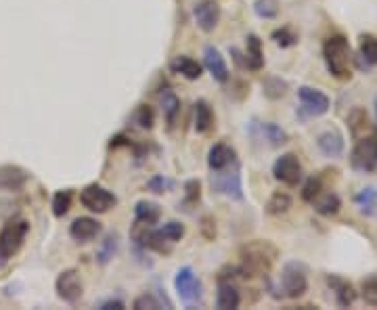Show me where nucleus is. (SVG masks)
<instances>
[{
  "label": "nucleus",
  "mask_w": 377,
  "mask_h": 310,
  "mask_svg": "<svg viewBox=\"0 0 377 310\" xmlns=\"http://www.w3.org/2000/svg\"><path fill=\"white\" fill-rule=\"evenodd\" d=\"M135 216H137V222H141V224H147V226H153V224H157L159 222V218H161V210H159V206L157 204H153V202H139L137 204V208H135Z\"/></svg>",
  "instance_id": "nucleus-24"
},
{
  "label": "nucleus",
  "mask_w": 377,
  "mask_h": 310,
  "mask_svg": "<svg viewBox=\"0 0 377 310\" xmlns=\"http://www.w3.org/2000/svg\"><path fill=\"white\" fill-rule=\"evenodd\" d=\"M317 147L321 149L323 155H327V158H340L344 153V136L338 130H327V132L319 134Z\"/></svg>",
  "instance_id": "nucleus-15"
},
{
  "label": "nucleus",
  "mask_w": 377,
  "mask_h": 310,
  "mask_svg": "<svg viewBox=\"0 0 377 310\" xmlns=\"http://www.w3.org/2000/svg\"><path fill=\"white\" fill-rule=\"evenodd\" d=\"M170 69H172L174 73L187 78V80H199V78H201V71H203V67H201L195 59L185 57V55L174 57L172 63H170Z\"/></svg>",
  "instance_id": "nucleus-18"
},
{
  "label": "nucleus",
  "mask_w": 377,
  "mask_h": 310,
  "mask_svg": "<svg viewBox=\"0 0 377 310\" xmlns=\"http://www.w3.org/2000/svg\"><path fill=\"white\" fill-rule=\"evenodd\" d=\"M264 65V53H262V45L260 38L249 34L247 36V51H245V67L251 71H258Z\"/></svg>",
  "instance_id": "nucleus-19"
},
{
  "label": "nucleus",
  "mask_w": 377,
  "mask_h": 310,
  "mask_svg": "<svg viewBox=\"0 0 377 310\" xmlns=\"http://www.w3.org/2000/svg\"><path fill=\"white\" fill-rule=\"evenodd\" d=\"M174 285H176V291H179V298L187 304H195L199 302L201 298V281L197 279V275L193 273V268L185 266L176 273V279H174Z\"/></svg>",
  "instance_id": "nucleus-8"
},
{
  "label": "nucleus",
  "mask_w": 377,
  "mask_h": 310,
  "mask_svg": "<svg viewBox=\"0 0 377 310\" xmlns=\"http://www.w3.org/2000/svg\"><path fill=\"white\" fill-rule=\"evenodd\" d=\"M159 232H161L163 239H165L168 243H176V241H181V239L185 237V224H183V222H176V220L165 222V224L159 228Z\"/></svg>",
  "instance_id": "nucleus-31"
},
{
  "label": "nucleus",
  "mask_w": 377,
  "mask_h": 310,
  "mask_svg": "<svg viewBox=\"0 0 377 310\" xmlns=\"http://www.w3.org/2000/svg\"><path fill=\"white\" fill-rule=\"evenodd\" d=\"M197 27L203 32H214L220 21V7L216 0H201L193 9Z\"/></svg>",
  "instance_id": "nucleus-10"
},
{
  "label": "nucleus",
  "mask_w": 377,
  "mask_h": 310,
  "mask_svg": "<svg viewBox=\"0 0 377 310\" xmlns=\"http://www.w3.org/2000/svg\"><path fill=\"white\" fill-rule=\"evenodd\" d=\"M80 204L87 208L89 212H95V214H105L109 212L115 204H117V198L113 195L111 191L99 187V184H89L80 193Z\"/></svg>",
  "instance_id": "nucleus-6"
},
{
  "label": "nucleus",
  "mask_w": 377,
  "mask_h": 310,
  "mask_svg": "<svg viewBox=\"0 0 377 310\" xmlns=\"http://www.w3.org/2000/svg\"><path fill=\"white\" fill-rule=\"evenodd\" d=\"M358 51L367 65H377V38L371 34H363L358 38Z\"/></svg>",
  "instance_id": "nucleus-28"
},
{
  "label": "nucleus",
  "mask_w": 377,
  "mask_h": 310,
  "mask_svg": "<svg viewBox=\"0 0 377 310\" xmlns=\"http://www.w3.org/2000/svg\"><path fill=\"white\" fill-rule=\"evenodd\" d=\"M323 57L327 69L338 80H350L352 78V51L344 36H329L323 45Z\"/></svg>",
  "instance_id": "nucleus-2"
},
{
  "label": "nucleus",
  "mask_w": 377,
  "mask_h": 310,
  "mask_svg": "<svg viewBox=\"0 0 377 310\" xmlns=\"http://www.w3.org/2000/svg\"><path fill=\"white\" fill-rule=\"evenodd\" d=\"M115 237H107V241H105V250L101 252V262H107L111 256H113V252H115Z\"/></svg>",
  "instance_id": "nucleus-41"
},
{
  "label": "nucleus",
  "mask_w": 377,
  "mask_h": 310,
  "mask_svg": "<svg viewBox=\"0 0 377 310\" xmlns=\"http://www.w3.org/2000/svg\"><path fill=\"white\" fill-rule=\"evenodd\" d=\"M350 164L358 172H373L377 168V136H361L350 153Z\"/></svg>",
  "instance_id": "nucleus-5"
},
{
  "label": "nucleus",
  "mask_w": 377,
  "mask_h": 310,
  "mask_svg": "<svg viewBox=\"0 0 377 310\" xmlns=\"http://www.w3.org/2000/svg\"><path fill=\"white\" fill-rule=\"evenodd\" d=\"M277 248L271 241H249L241 246L239 258H241V275L243 277H260L271 273V268L277 258Z\"/></svg>",
  "instance_id": "nucleus-1"
},
{
  "label": "nucleus",
  "mask_w": 377,
  "mask_h": 310,
  "mask_svg": "<svg viewBox=\"0 0 377 310\" xmlns=\"http://www.w3.org/2000/svg\"><path fill=\"white\" fill-rule=\"evenodd\" d=\"M214 126V113L212 107H209L205 101H197L195 103V130L199 134L209 132V128Z\"/></svg>",
  "instance_id": "nucleus-23"
},
{
  "label": "nucleus",
  "mask_w": 377,
  "mask_h": 310,
  "mask_svg": "<svg viewBox=\"0 0 377 310\" xmlns=\"http://www.w3.org/2000/svg\"><path fill=\"white\" fill-rule=\"evenodd\" d=\"M233 162H235V151H233L229 145L218 143V145H214L212 149H209V155H207V166L212 168L214 172H216V170H225V168H229Z\"/></svg>",
  "instance_id": "nucleus-16"
},
{
  "label": "nucleus",
  "mask_w": 377,
  "mask_h": 310,
  "mask_svg": "<svg viewBox=\"0 0 377 310\" xmlns=\"http://www.w3.org/2000/svg\"><path fill=\"white\" fill-rule=\"evenodd\" d=\"M137 310H143V308H151V310H157V308H161V304L151 296V294H143V296H139L137 300H135V304H133Z\"/></svg>",
  "instance_id": "nucleus-39"
},
{
  "label": "nucleus",
  "mask_w": 377,
  "mask_h": 310,
  "mask_svg": "<svg viewBox=\"0 0 377 310\" xmlns=\"http://www.w3.org/2000/svg\"><path fill=\"white\" fill-rule=\"evenodd\" d=\"M135 120L141 128H153V122H155V115H153V109L149 105H141L137 109V115H135Z\"/></svg>",
  "instance_id": "nucleus-36"
},
{
  "label": "nucleus",
  "mask_w": 377,
  "mask_h": 310,
  "mask_svg": "<svg viewBox=\"0 0 377 310\" xmlns=\"http://www.w3.org/2000/svg\"><path fill=\"white\" fill-rule=\"evenodd\" d=\"M55 287H57V296L63 302H67V304H76L82 298V291H84L80 273H78V270H73V268L63 270V273L57 277Z\"/></svg>",
  "instance_id": "nucleus-9"
},
{
  "label": "nucleus",
  "mask_w": 377,
  "mask_h": 310,
  "mask_svg": "<svg viewBox=\"0 0 377 310\" xmlns=\"http://www.w3.org/2000/svg\"><path fill=\"white\" fill-rule=\"evenodd\" d=\"M298 97H300L304 111H308L310 115H323L329 111V97L317 88L302 86V88H298Z\"/></svg>",
  "instance_id": "nucleus-12"
},
{
  "label": "nucleus",
  "mask_w": 377,
  "mask_h": 310,
  "mask_svg": "<svg viewBox=\"0 0 377 310\" xmlns=\"http://www.w3.org/2000/svg\"><path fill=\"white\" fill-rule=\"evenodd\" d=\"M348 126H350V132L354 139H361L365 136V130H369V115L365 109L361 107H354L348 115Z\"/></svg>",
  "instance_id": "nucleus-27"
},
{
  "label": "nucleus",
  "mask_w": 377,
  "mask_h": 310,
  "mask_svg": "<svg viewBox=\"0 0 377 310\" xmlns=\"http://www.w3.org/2000/svg\"><path fill=\"white\" fill-rule=\"evenodd\" d=\"M273 174L279 182L287 187H298L302 180V164L293 153H285L273 164Z\"/></svg>",
  "instance_id": "nucleus-7"
},
{
  "label": "nucleus",
  "mask_w": 377,
  "mask_h": 310,
  "mask_svg": "<svg viewBox=\"0 0 377 310\" xmlns=\"http://www.w3.org/2000/svg\"><path fill=\"white\" fill-rule=\"evenodd\" d=\"M354 204L358 206V210L365 216H373L375 208H377V191H375V187H367V189L358 191L354 195Z\"/></svg>",
  "instance_id": "nucleus-26"
},
{
  "label": "nucleus",
  "mask_w": 377,
  "mask_h": 310,
  "mask_svg": "<svg viewBox=\"0 0 377 310\" xmlns=\"http://www.w3.org/2000/svg\"><path fill=\"white\" fill-rule=\"evenodd\" d=\"M212 187L222 193L227 198H233V200H241L243 193H241V174H239V168L229 174V172H222V170H216V174L212 176Z\"/></svg>",
  "instance_id": "nucleus-11"
},
{
  "label": "nucleus",
  "mask_w": 377,
  "mask_h": 310,
  "mask_svg": "<svg viewBox=\"0 0 377 310\" xmlns=\"http://www.w3.org/2000/svg\"><path fill=\"white\" fill-rule=\"evenodd\" d=\"M27 230L30 224L23 218H11L0 230V258H13L21 250Z\"/></svg>",
  "instance_id": "nucleus-3"
},
{
  "label": "nucleus",
  "mask_w": 377,
  "mask_h": 310,
  "mask_svg": "<svg viewBox=\"0 0 377 310\" xmlns=\"http://www.w3.org/2000/svg\"><path fill=\"white\" fill-rule=\"evenodd\" d=\"M27 180V174L17 166H0V189H21Z\"/></svg>",
  "instance_id": "nucleus-20"
},
{
  "label": "nucleus",
  "mask_w": 377,
  "mask_h": 310,
  "mask_svg": "<svg viewBox=\"0 0 377 310\" xmlns=\"http://www.w3.org/2000/svg\"><path fill=\"white\" fill-rule=\"evenodd\" d=\"M71 208V191H57L55 193V198H53V214L57 218L65 216Z\"/></svg>",
  "instance_id": "nucleus-32"
},
{
  "label": "nucleus",
  "mask_w": 377,
  "mask_h": 310,
  "mask_svg": "<svg viewBox=\"0 0 377 310\" xmlns=\"http://www.w3.org/2000/svg\"><path fill=\"white\" fill-rule=\"evenodd\" d=\"M273 40H275L279 47L287 49V47L298 45V36L293 34L291 29H287V27H281V29H275V32H273Z\"/></svg>",
  "instance_id": "nucleus-34"
},
{
  "label": "nucleus",
  "mask_w": 377,
  "mask_h": 310,
  "mask_svg": "<svg viewBox=\"0 0 377 310\" xmlns=\"http://www.w3.org/2000/svg\"><path fill=\"white\" fill-rule=\"evenodd\" d=\"M203 63H205V69L214 75V80H218V82L229 80V67H227V61H225V57L220 55L218 49L205 47L203 49Z\"/></svg>",
  "instance_id": "nucleus-14"
},
{
  "label": "nucleus",
  "mask_w": 377,
  "mask_h": 310,
  "mask_svg": "<svg viewBox=\"0 0 377 310\" xmlns=\"http://www.w3.org/2000/svg\"><path fill=\"white\" fill-rule=\"evenodd\" d=\"M101 232V222L95 220V218H89V216H82V218H76L69 226V235L78 241V243H89L93 241L97 235Z\"/></svg>",
  "instance_id": "nucleus-13"
},
{
  "label": "nucleus",
  "mask_w": 377,
  "mask_h": 310,
  "mask_svg": "<svg viewBox=\"0 0 377 310\" xmlns=\"http://www.w3.org/2000/svg\"><path fill=\"white\" fill-rule=\"evenodd\" d=\"M321 191H323L321 178H319V176H310V178L306 180V184L302 187V200H304V202H312Z\"/></svg>",
  "instance_id": "nucleus-35"
},
{
  "label": "nucleus",
  "mask_w": 377,
  "mask_h": 310,
  "mask_svg": "<svg viewBox=\"0 0 377 310\" xmlns=\"http://www.w3.org/2000/svg\"><path fill=\"white\" fill-rule=\"evenodd\" d=\"M101 310H124V304L119 300H107L101 304Z\"/></svg>",
  "instance_id": "nucleus-43"
},
{
  "label": "nucleus",
  "mask_w": 377,
  "mask_h": 310,
  "mask_svg": "<svg viewBox=\"0 0 377 310\" xmlns=\"http://www.w3.org/2000/svg\"><path fill=\"white\" fill-rule=\"evenodd\" d=\"M327 283H329V287L335 291V300H338V304L340 306H352L354 304V300H356V289L352 287V283H348V281H344V279H340V277H335V275H329L327 277Z\"/></svg>",
  "instance_id": "nucleus-17"
},
{
  "label": "nucleus",
  "mask_w": 377,
  "mask_h": 310,
  "mask_svg": "<svg viewBox=\"0 0 377 310\" xmlns=\"http://www.w3.org/2000/svg\"><path fill=\"white\" fill-rule=\"evenodd\" d=\"M260 130H262V136L266 139V141H271V147H279V145H285L287 143V134H285V130H281L277 124H273V122H264L262 126H260Z\"/></svg>",
  "instance_id": "nucleus-30"
},
{
  "label": "nucleus",
  "mask_w": 377,
  "mask_h": 310,
  "mask_svg": "<svg viewBox=\"0 0 377 310\" xmlns=\"http://www.w3.org/2000/svg\"><path fill=\"white\" fill-rule=\"evenodd\" d=\"M170 187H172V182L168 178H163V176H155L147 182V189L153 191V193H165Z\"/></svg>",
  "instance_id": "nucleus-40"
},
{
  "label": "nucleus",
  "mask_w": 377,
  "mask_h": 310,
  "mask_svg": "<svg viewBox=\"0 0 377 310\" xmlns=\"http://www.w3.org/2000/svg\"><path fill=\"white\" fill-rule=\"evenodd\" d=\"M281 291L285 298H302L308 291V277L306 268L298 262H289L283 266L281 273Z\"/></svg>",
  "instance_id": "nucleus-4"
},
{
  "label": "nucleus",
  "mask_w": 377,
  "mask_h": 310,
  "mask_svg": "<svg viewBox=\"0 0 377 310\" xmlns=\"http://www.w3.org/2000/svg\"><path fill=\"white\" fill-rule=\"evenodd\" d=\"M375 111H377V99H375Z\"/></svg>",
  "instance_id": "nucleus-44"
},
{
  "label": "nucleus",
  "mask_w": 377,
  "mask_h": 310,
  "mask_svg": "<svg viewBox=\"0 0 377 310\" xmlns=\"http://www.w3.org/2000/svg\"><path fill=\"white\" fill-rule=\"evenodd\" d=\"M289 208H291V198L283 191H275L271 200L266 202V212L273 216H281V214L289 212Z\"/></svg>",
  "instance_id": "nucleus-29"
},
{
  "label": "nucleus",
  "mask_w": 377,
  "mask_h": 310,
  "mask_svg": "<svg viewBox=\"0 0 377 310\" xmlns=\"http://www.w3.org/2000/svg\"><path fill=\"white\" fill-rule=\"evenodd\" d=\"M312 206H315V210L321 214V216H335L340 212V208H342V200L335 195V193H325V195H319L310 202Z\"/></svg>",
  "instance_id": "nucleus-22"
},
{
  "label": "nucleus",
  "mask_w": 377,
  "mask_h": 310,
  "mask_svg": "<svg viewBox=\"0 0 377 310\" xmlns=\"http://www.w3.org/2000/svg\"><path fill=\"white\" fill-rule=\"evenodd\" d=\"M187 198H189V202L199 200V182H197V180L187 182Z\"/></svg>",
  "instance_id": "nucleus-42"
},
{
  "label": "nucleus",
  "mask_w": 377,
  "mask_h": 310,
  "mask_svg": "<svg viewBox=\"0 0 377 310\" xmlns=\"http://www.w3.org/2000/svg\"><path fill=\"white\" fill-rule=\"evenodd\" d=\"M361 296L369 306H377V279H367L361 287Z\"/></svg>",
  "instance_id": "nucleus-38"
},
{
  "label": "nucleus",
  "mask_w": 377,
  "mask_h": 310,
  "mask_svg": "<svg viewBox=\"0 0 377 310\" xmlns=\"http://www.w3.org/2000/svg\"><path fill=\"white\" fill-rule=\"evenodd\" d=\"M159 101H161V109H163V115H165L168 126H174V124H176V118H179V111H181V101H179V97H176L172 91H163V93L159 95Z\"/></svg>",
  "instance_id": "nucleus-25"
},
{
  "label": "nucleus",
  "mask_w": 377,
  "mask_h": 310,
  "mask_svg": "<svg viewBox=\"0 0 377 310\" xmlns=\"http://www.w3.org/2000/svg\"><path fill=\"white\" fill-rule=\"evenodd\" d=\"M256 13L264 19H273L279 13L277 0H256Z\"/></svg>",
  "instance_id": "nucleus-37"
},
{
  "label": "nucleus",
  "mask_w": 377,
  "mask_h": 310,
  "mask_svg": "<svg viewBox=\"0 0 377 310\" xmlns=\"http://www.w3.org/2000/svg\"><path fill=\"white\" fill-rule=\"evenodd\" d=\"M285 88H287V84L281 80V78H269V80L264 82V95L269 99H281L285 95Z\"/></svg>",
  "instance_id": "nucleus-33"
},
{
  "label": "nucleus",
  "mask_w": 377,
  "mask_h": 310,
  "mask_svg": "<svg viewBox=\"0 0 377 310\" xmlns=\"http://www.w3.org/2000/svg\"><path fill=\"white\" fill-rule=\"evenodd\" d=\"M241 304V296H239V289L231 283H220L218 285V294H216V306L220 310H235L239 308Z\"/></svg>",
  "instance_id": "nucleus-21"
}]
</instances>
